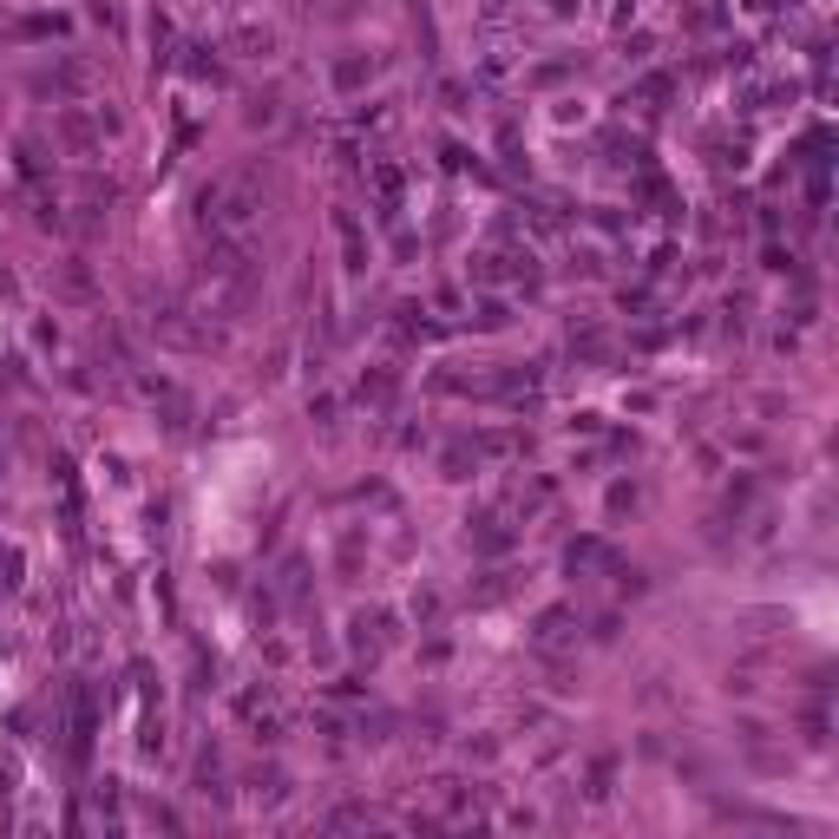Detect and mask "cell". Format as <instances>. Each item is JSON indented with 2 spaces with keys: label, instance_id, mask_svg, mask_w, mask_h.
I'll list each match as a JSON object with an SVG mask.
<instances>
[{
  "label": "cell",
  "instance_id": "cell-1",
  "mask_svg": "<svg viewBox=\"0 0 839 839\" xmlns=\"http://www.w3.org/2000/svg\"><path fill=\"white\" fill-rule=\"evenodd\" d=\"M13 570H20V558H13V552H0V590H13Z\"/></svg>",
  "mask_w": 839,
  "mask_h": 839
}]
</instances>
